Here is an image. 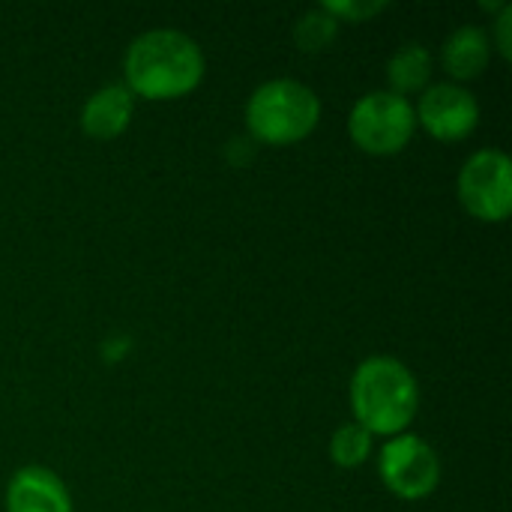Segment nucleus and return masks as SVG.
Here are the masks:
<instances>
[{
	"label": "nucleus",
	"mask_w": 512,
	"mask_h": 512,
	"mask_svg": "<svg viewBox=\"0 0 512 512\" xmlns=\"http://www.w3.org/2000/svg\"><path fill=\"white\" fill-rule=\"evenodd\" d=\"M441 60H444V69L450 72L453 84L474 81L486 72V66L492 60V39L483 27L462 24L447 36Z\"/></svg>",
	"instance_id": "nucleus-10"
},
{
	"label": "nucleus",
	"mask_w": 512,
	"mask_h": 512,
	"mask_svg": "<svg viewBox=\"0 0 512 512\" xmlns=\"http://www.w3.org/2000/svg\"><path fill=\"white\" fill-rule=\"evenodd\" d=\"M372 453V435L357 426V423H345L333 432L330 438V459L339 468H360Z\"/></svg>",
	"instance_id": "nucleus-12"
},
{
	"label": "nucleus",
	"mask_w": 512,
	"mask_h": 512,
	"mask_svg": "<svg viewBox=\"0 0 512 512\" xmlns=\"http://www.w3.org/2000/svg\"><path fill=\"white\" fill-rule=\"evenodd\" d=\"M348 399L357 426H363L369 435L396 438L417 420L420 384L402 360L375 354L354 369Z\"/></svg>",
	"instance_id": "nucleus-2"
},
{
	"label": "nucleus",
	"mask_w": 512,
	"mask_h": 512,
	"mask_svg": "<svg viewBox=\"0 0 512 512\" xmlns=\"http://www.w3.org/2000/svg\"><path fill=\"white\" fill-rule=\"evenodd\" d=\"M6 512H72V498L54 471L27 465L6 486Z\"/></svg>",
	"instance_id": "nucleus-8"
},
{
	"label": "nucleus",
	"mask_w": 512,
	"mask_h": 512,
	"mask_svg": "<svg viewBox=\"0 0 512 512\" xmlns=\"http://www.w3.org/2000/svg\"><path fill=\"white\" fill-rule=\"evenodd\" d=\"M417 129V114L408 96L393 90H375L354 102L348 117L351 141L372 156H393L402 153Z\"/></svg>",
	"instance_id": "nucleus-4"
},
{
	"label": "nucleus",
	"mask_w": 512,
	"mask_h": 512,
	"mask_svg": "<svg viewBox=\"0 0 512 512\" xmlns=\"http://www.w3.org/2000/svg\"><path fill=\"white\" fill-rule=\"evenodd\" d=\"M378 474L387 492L402 501H423L441 486V456L411 432L387 438L378 456Z\"/></svg>",
	"instance_id": "nucleus-6"
},
{
	"label": "nucleus",
	"mask_w": 512,
	"mask_h": 512,
	"mask_svg": "<svg viewBox=\"0 0 512 512\" xmlns=\"http://www.w3.org/2000/svg\"><path fill=\"white\" fill-rule=\"evenodd\" d=\"M321 9L327 12V15H333L339 24L342 21H348V24H360V21H369V18H375L378 12H384L387 9V3L384 0H330V3H321Z\"/></svg>",
	"instance_id": "nucleus-14"
},
{
	"label": "nucleus",
	"mask_w": 512,
	"mask_h": 512,
	"mask_svg": "<svg viewBox=\"0 0 512 512\" xmlns=\"http://www.w3.org/2000/svg\"><path fill=\"white\" fill-rule=\"evenodd\" d=\"M432 69H435V57L426 45L420 42H408L402 45L390 60H387V81H390V90L399 93V96H408V93H420L426 90L429 78H432Z\"/></svg>",
	"instance_id": "nucleus-11"
},
{
	"label": "nucleus",
	"mask_w": 512,
	"mask_h": 512,
	"mask_svg": "<svg viewBox=\"0 0 512 512\" xmlns=\"http://www.w3.org/2000/svg\"><path fill=\"white\" fill-rule=\"evenodd\" d=\"M321 120L318 93L294 78L264 81L246 102L249 135L261 144L288 147L315 132Z\"/></svg>",
	"instance_id": "nucleus-3"
},
{
	"label": "nucleus",
	"mask_w": 512,
	"mask_h": 512,
	"mask_svg": "<svg viewBox=\"0 0 512 512\" xmlns=\"http://www.w3.org/2000/svg\"><path fill=\"white\" fill-rule=\"evenodd\" d=\"M135 111V96L126 84H105L87 96L81 108V129L96 141H111L126 132Z\"/></svg>",
	"instance_id": "nucleus-9"
},
{
	"label": "nucleus",
	"mask_w": 512,
	"mask_h": 512,
	"mask_svg": "<svg viewBox=\"0 0 512 512\" xmlns=\"http://www.w3.org/2000/svg\"><path fill=\"white\" fill-rule=\"evenodd\" d=\"M201 45L171 27L147 30L126 48L123 75L132 96L168 102L189 96L204 81Z\"/></svg>",
	"instance_id": "nucleus-1"
},
{
	"label": "nucleus",
	"mask_w": 512,
	"mask_h": 512,
	"mask_svg": "<svg viewBox=\"0 0 512 512\" xmlns=\"http://www.w3.org/2000/svg\"><path fill=\"white\" fill-rule=\"evenodd\" d=\"M495 33L489 36L492 39V48H498V54L504 57V60H510L512 57V6L510 3H504L501 9H498V18H495Z\"/></svg>",
	"instance_id": "nucleus-15"
},
{
	"label": "nucleus",
	"mask_w": 512,
	"mask_h": 512,
	"mask_svg": "<svg viewBox=\"0 0 512 512\" xmlns=\"http://www.w3.org/2000/svg\"><path fill=\"white\" fill-rule=\"evenodd\" d=\"M456 192L477 222H507L512 210V159L498 150H477L459 171Z\"/></svg>",
	"instance_id": "nucleus-5"
},
{
	"label": "nucleus",
	"mask_w": 512,
	"mask_h": 512,
	"mask_svg": "<svg viewBox=\"0 0 512 512\" xmlns=\"http://www.w3.org/2000/svg\"><path fill=\"white\" fill-rule=\"evenodd\" d=\"M417 123L441 144L465 141L480 123V102L465 84L441 81L423 90L417 108Z\"/></svg>",
	"instance_id": "nucleus-7"
},
{
	"label": "nucleus",
	"mask_w": 512,
	"mask_h": 512,
	"mask_svg": "<svg viewBox=\"0 0 512 512\" xmlns=\"http://www.w3.org/2000/svg\"><path fill=\"white\" fill-rule=\"evenodd\" d=\"M339 33V21L333 15H327L321 6L306 12L297 24H294V39L303 51H324Z\"/></svg>",
	"instance_id": "nucleus-13"
}]
</instances>
